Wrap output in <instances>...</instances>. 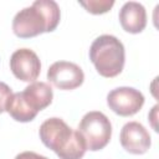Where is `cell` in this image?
<instances>
[{
	"mask_svg": "<svg viewBox=\"0 0 159 159\" xmlns=\"http://www.w3.org/2000/svg\"><path fill=\"white\" fill-rule=\"evenodd\" d=\"M15 159H48L43 155H40L35 152H22L15 157Z\"/></svg>",
	"mask_w": 159,
	"mask_h": 159,
	"instance_id": "obj_14",
	"label": "cell"
},
{
	"mask_svg": "<svg viewBox=\"0 0 159 159\" xmlns=\"http://www.w3.org/2000/svg\"><path fill=\"white\" fill-rule=\"evenodd\" d=\"M45 147L53 150L60 159H81L87 148L77 129H72L63 119L53 117L46 119L39 129Z\"/></svg>",
	"mask_w": 159,
	"mask_h": 159,
	"instance_id": "obj_2",
	"label": "cell"
},
{
	"mask_svg": "<svg viewBox=\"0 0 159 159\" xmlns=\"http://www.w3.org/2000/svg\"><path fill=\"white\" fill-rule=\"evenodd\" d=\"M77 130L82 135L87 150L92 152L103 149L112 137V124L108 117L98 111L86 113L82 117Z\"/></svg>",
	"mask_w": 159,
	"mask_h": 159,
	"instance_id": "obj_4",
	"label": "cell"
},
{
	"mask_svg": "<svg viewBox=\"0 0 159 159\" xmlns=\"http://www.w3.org/2000/svg\"><path fill=\"white\" fill-rule=\"evenodd\" d=\"M119 22L124 31L139 34L147 26V12L142 4L137 1L125 2L119 10Z\"/></svg>",
	"mask_w": 159,
	"mask_h": 159,
	"instance_id": "obj_9",
	"label": "cell"
},
{
	"mask_svg": "<svg viewBox=\"0 0 159 159\" xmlns=\"http://www.w3.org/2000/svg\"><path fill=\"white\" fill-rule=\"evenodd\" d=\"M81 6H83L88 12L99 15L104 14L111 10V7L114 5L113 0H88V1H78Z\"/></svg>",
	"mask_w": 159,
	"mask_h": 159,
	"instance_id": "obj_12",
	"label": "cell"
},
{
	"mask_svg": "<svg viewBox=\"0 0 159 159\" xmlns=\"http://www.w3.org/2000/svg\"><path fill=\"white\" fill-rule=\"evenodd\" d=\"M108 107L122 117H129L140 111L144 104V96L133 87H118L107 96Z\"/></svg>",
	"mask_w": 159,
	"mask_h": 159,
	"instance_id": "obj_5",
	"label": "cell"
},
{
	"mask_svg": "<svg viewBox=\"0 0 159 159\" xmlns=\"http://www.w3.org/2000/svg\"><path fill=\"white\" fill-rule=\"evenodd\" d=\"M20 93L29 108L36 114L48 107L53 98L52 88L46 82H32Z\"/></svg>",
	"mask_w": 159,
	"mask_h": 159,
	"instance_id": "obj_10",
	"label": "cell"
},
{
	"mask_svg": "<svg viewBox=\"0 0 159 159\" xmlns=\"http://www.w3.org/2000/svg\"><path fill=\"white\" fill-rule=\"evenodd\" d=\"M89 60L101 76L116 77L124 67V46L113 35H101L89 47Z\"/></svg>",
	"mask_w": 159,
	"mask_h": 159,
	"instance_id": "obj_3",
	"label": "cell"
},
{
	"mask_svg": "<svg viewBox=\"0 0 159 159\" xmlns=\"http://www.w3.org/2000/svg\"><path fill=\"white\" fill-rule=\"evenodd\" d=\"M10 70L17 80L35 82L41 72V62L32 50L19 48L10 57Z\"/></svg>",
	"mask_w": 159,
	"mask_h": 159,
	"instance_id": "obj_7",
	"label": "cell"
},
{
	"mask_svg": "<svg viewBox=\"0 0 159 159\" xmlns=\"http://www.w3.org/2000/svg\"><path fill=\"white\" fill-rule=\"evenodd\" d=\"M15 120L17 122H30L32 120L37 114L29 108V106L25 103L22 96L20 92L12 93L11 97L9 98L6 103V109H5Z\"/></svg>",
	"mask_w": 159,
	"mask_h": 159,
	"instance_id": "obj_11",
	"label": "cell"
},
{
	"mask_svg": "<svg viewBox=\"0 0 159 159\" xmlns=\"http://www.w3.org/2000/svg\"><path fill=\"white\" fill-rule=\"evenodd\" d=\"M11 94H12L11 88L6 83L0 82V113H2L6 109V103L11 97Z\"/></svg>",
	"mask_w": 159,
	"mask_h": 159,
	"instance_id": "obj_13",
	"label": "cell"
},
{
	"mask_svg": "<svg viewBox=\"0 0 159 159\" xmlns=\"http://www.w3.org/2000/svg\"><path fill=\"white\" fill-rule=\"evenodd\" d=\"M60 6L53 0H36L20 10L12 20V31L20 39L35 37L53 31L60 22Z\"/></svg>",
	"mask_w": 159,
	"mask_h": 159,
	"instance_id": "obj_1",
	"label": "cell"
},
{
	"mask_svg": "<svg viewBox=\"0 0 159 159\" xmlns=\"http://www.w3.org/2000/svg\"><path fill=\"white\" fill-rule=\"evenodd\" d=\"M47 80L60 89H75L84 81L82 68L68 61H57L52 63L47 71Z\"/></svg>",
	"mask_w": 159,
	"mask_h": 159,
	"instance_id": "obj_6",
	"label": "cell"
},
{
	"mask_svg": "<svg viewBox=\"0 0 159 159\" xmlns=\"http://www.w3.org/2000/svg\"><path fill=\"white\" fill-rule=\"evenodd\" d=\"M120 145L130 154H144L150 148V134L139 122H128L123 125L119 135Z\"/></svg>",
	"mask_w": 159,
	"mask_h": 159,
	"instance_id": "obj_8",
	"label": "cell"
}]
</instances>
